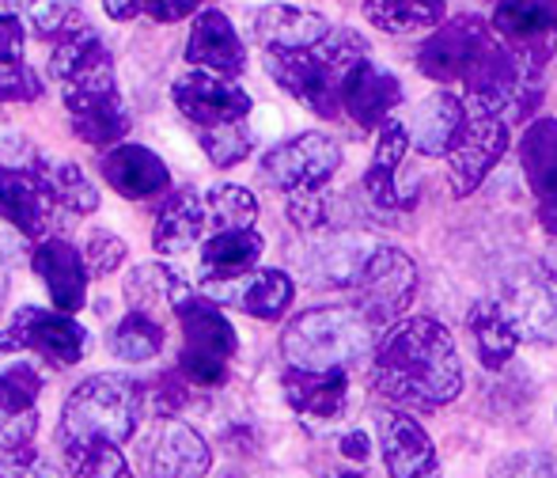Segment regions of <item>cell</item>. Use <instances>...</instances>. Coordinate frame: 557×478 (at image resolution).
Instances as JSON below:
<instances>
[{
    "label": "cell",
    "instance_id": "6da1fadb",
    "mask_svg": "<svg viewBox=\"0 0 557 478\" xmlns=\"http://www.w3.org/2000/svg\"><path fill=\"white\" fill-rule=\"evenodd\" d=\"M462 360L451 334L433 316H403L372 350V383L398 406L436 410L462 391Z\"/></svg>",
    "mask_w": 557,
    "mask_h": 478
},
{
    "label": "cell",
    "instance_id": "7a4b0ae2",
    "mask_svg": "<svg viewBox=\"0 0 557 478\" xmlns=\"http://www.w3.org/2000/svg\"><path fill=\"white\" fill-rule=\"evenodd\" d=\"M148 388L125 372H96L76 383L73 395L61 406L58 421V452L84 441H114L125 444L137 437L145 421Z\"/></svg>",
    "mask_w": 557,
    "mask_h": 478
},
{
    "label": "cell",
    "instance_id": "3957f363",
    "mask_svg": "<svg viewBox=\"0 0 557 478\" xmlns=\"http://www.w3.org/2000/svg\"><path fill=\"white\" fill-rule=\"evenodd\" d=\"M372 58L368 42L352 27H334L331 38L315 50L265 53V73L288 91L300 107L319 119H342V84L349 69Z\"/></svg>",
    "mask_w": 557,
    "mask_h": 478
},
{
    "label": "cell",
    "instance_id": "277c9868",
    "mask_svg": "<svg viewBox=\"0 0 557 478\" xmlns=\"http://www.w3.org/2000/svg\"><path fill=\"white\" fill-rule=\"evenodd\" d=\"M380 334L357 304H323L285 327L281 354L296 368H349L352 360H372Z\"/></svg>",
    "mask_w": 557,
    "mask_h": 478
},
{
    "label": "cell",
    "instance_id": "5b68a950",
    "mask_svg": "<svg viewBox=\"0 0 557 478\" xmlns=\"http://www.w3.org/2000/svg\"><path fill=\"white\" fill-rule=\"evenodd\" d=\"M171 311L183 327V350H178V372L194 388H221L232 372V357L239 354V334L221 304L209 301L183 278L171 289Z\"/></svg>",
    "mask_w": 557,
    "mask_h": 478
},
{
    "label": "cell",
    "instance_id": "8992f818",
    "mask_svg": "<svg viewBox=\"0 0 557 478\" xmlns=\"http://www.w3.org/2000/svg\"><path fill=\"white\" fill-rule=\"evenodd\" d=\"M493 38H497V30L482 15H447L441 27L429 30V38L418 46L421 76H429L433 84H462Z\"/></svg>",
    "mask_w": 557,
    "mask_h": 478
},
{
    "label": "cell",
    "instance_id": "52a82bcc",
    "mask_svg": "<svg viewBox=\"0 0 557 478\" xmlns=\"http://www.w3.org/2000/svg\"><path fill=\"white\" fill-rule=\"evenodd\" d=\"M352 289H357V308L380 331H387L391 323L403 319V311L418 296V266L398 247H372Z\"/></svg>",
    "mask_w": 557,
    "mask_h": 478
},
{
    "label": "cell",
    "instance_id": "ba28073f",
    "mask_svg": "<svg viewBox=\"0 0 557 478\" xmlns=\"http://www.w3.org/2000/svg\"><path fill=\"white\" fill-rule=\"evenodd\" d=\"M337 168H342V148L326 133H300L262 156V179L285 194L323 191Z\"/></svg>",
    "mask_w": 557,
    "mask_h": 478
},
{
    "label": "cell",
    "instance_id": "9c48e42d",
    "mask_svg": "<svg viewBox=\"0 0 557 478\" xmlns=\"http://www.w3.org/2000/svg\"><path fill=\"white\" fill-rule=\"evenodd\" d=\"M12 334L15 350H27V354L50 360L58 368H73L76 360L88 354V331L76 323L69 311L58 308H38V304H23L15 308V316L4 327Z\"/></svg>",
    "mask_w": 557,
    "mask_h": 478
},
{
    "label": "cell",
    "instance_id": "30bf717a",
    "mask_svg": "<svg viewBox=\"0 0 557 478\" xmlns=\"http://www.w3.org/2000/svg\"><path fill=\"white\" fill-rule=\"evenodd\" d=\"M512 145V130L505 119H493V114H470L462 133L455 137L447 160V179H451L455 198H470L478 186L490 179V171L500 163V156Z\"/></svg>",
    "mask_w": 557,
    "mask_h": 478
},
{
    "label": "cell",
    "instance_id": "8fae6325",
    "mask_svg": "<svg viewBox=\"0 0 557 478\" xmlns=\"http://www.w3.org/2000/svg\"><path fill=\"white\" fill-rule=\"evenodd\" d=\"M171 99H175L178 114L198 125V130L247 122L250 111H255V99L247 96V88H239L227 76L206 73V69H194V73L178 76L175 88H171Z\"/></svg>",
    "mask_w": 557,
    "mask_h": 478
},
{
    "label": "cell",
    "instance_id": "7c38bea8",
    "mask_svg": "<svg viewBox=\"0 0 557 478\" xmlns=\"http://www.w3.org/2000/svg\"><path fill=\"white\" fill-rule=\"evenodd\" d=\"M500 308L508 311L520 342L557 346V273L528 266L505 285Z\"/></svg>",
    "mask_w": 557,
    "mask_h": 478
},
{
    "label": "cell",
    "instance_id": "4fadbf2b",
    "mask_svg": "<svg viewBox=\"0 0 557 478\" xmlns=\"http://www.w3.org/2000/svg\"><path fill=\"white\" fill-rule=\"evenodd\" d=\"M206 296L227 308H239L243 316L262 319V323H277L296 301V281L285 270H270V266H258V270L243 273L232 281H206Z\"/></svg>",
    "mask_w": 557,
    "mask_h": 478
},
{
    "label": "cell",
    "instance_id": "5bb4252c",
    "mask_svg": "<svg viewBox=\"0 0 557 478\" xmlns=\"http://www.w3.org/2000/svg\"><path fill=\"white\" fill-rule=\"evenodd\" d=\"M0 221H8L30 243H42L53 236L58 201L50 198V191H46V183L35 171L0 163Z\"/></svg>",
    "mask_w": 557,
    "mask_h": 478
},
{
    "label": "cell",
    "instance_id": "9a60e30c",
    "mask_svg": "<svg viewBox=\"0 0 557 478\" xmlns=\"http://www.w3.org/2000/svg\"><path fill=\"white\" fill-rule=\"evenodd\" d=\"M61 99L73 119V133L91 148H114L129 133V114L117 96V84H84L61 88Z\"/></svg>",
    "mask_w": 557,
    "mask_h": 478
},
{
    "label": "cell",
    "instance_id": "2e32d148",
    "mask_svg": "<svg viewBox=\"0 0 557 478\" xmlns=\"http://www.w3.org/2000/svg\"><path fill=\"white\" fill-rule=\"evenodd\" d=\"M334 23L323 12H311L300 4H265L250 15V38L265 53H296L315 50L331 38Z\"/></svg>",
    "mask_w": 557,
    "mask_h": 478
},
{
    "label": "cell",
    "instance_id": "e0dca14e",
    "mask_svg": "<svg viewBox=\"0 0 557 478\" xmlns=\"http://www.w3.org/2000/svg\"><path fill=\"white\" fill-rule=\"evenodd\" d=\"M403 103V84L391 69H383L375 58H364L357 69H349L342 84V111L360 130H375L391 122V114Z\"/></svg>",
    "mask_w": 557,
    "mask_h": 478
},
{
    "label": "cell",
    "instance_id": "ac0fdd59",
    "mask_svg": "<svg viewBox=\"0 0 557 478\" xmlns=\"http://www.w3.org/2000/svg\"><path fill=\"white\" fill-rule=\"evenodd\" d=\"M30 266H35V273L42 278L46 293H50V301L58 311L76 316V311L88 304L91 270H88V262H84V250L76 247V243H69L61 236L35 243V250H30Z\"/></svg>",
    "mask_w": 557,
    "mask_h": 478
},
{
    "label": "cell",
    "instance_id": "d6986e66",
    "mask_svg": "<svg viewBox=\"0 0 557 478\" xmlns=\"http://www.w3.org/2000/svg\"><path fill=\"white\" fill-rule=\"evenodd\" d=\"M50 73L61 88H84V84H117L114 81V58L99 30L88 20L76 23L73 30L53 42Z\"/></svg>",
    "mask_w": 557,
    "mask_h": 478
},
{
    "label": "cell",
    "instance_id": "ffe728a7",
    "mask_svg": "<svg viewBox=\"0 0 557 478\" xmlns=\"http://www.w3.org/2000/svg\"><path fill=\"white\" fill-rule=\"evenodd\" d=\"M213 467L209 441L183 418H163L148 444V478H206Z\"/></svg>",
    "mask_w": 557,
    "mask_h": 478
},
{
    "label": "cell",
    "instance_id": "44dd1931",
    "mask_svg": "<svg viewBox=\"0 0 557 478\" xmlns=\"http://www.w3.org/2000/svg\"><path fill=\"white\" fill-rule=\"evenodd\" d=\"M186 61L194 69L227 76V81L247 69V46H243L239 30L221 8H206V12L194 15L190 38H186Z\"/></svg>",
    "mask_w": 557,
    "mask_h": 478
},
{
    "label": "cell",
    "instance_id": "7402d4cb",
    "mask_svg": "<svg viewBox=\"0 0 557 478\" xmlns=\"http://www.w3.org/2000/svg\"><path fill=\"white\" fill-rule=\"evenodd\" d=\"M380 452L391 478H436L441 471L429 433L403 410H387L380 418Z\"/></svg>",
    "mask_w": 557,
    "mask_h": 478
},
{
    "label": "cell",
    "instance_id": "603a6c76",
    "mask_svg": "<svg viewBox=\"0 0 557 478\" xmlns=\"http://www.w3.org/2000/svg\"><path fill=\"white\" fill-rule=\"evenodd\" d=\"M99 171H103L107 186H111L114 194H122L125 201H148L171 186L168 163H163L152 148L129 145V140L107 148L103 160H99Z\"/></svg>",
    "mask_w": 557,
    "mask_h": 478
},
{
    "label": "cell",
    "instance_id": "cb8c5ba5",
    "mask_svg": "<svg viewBox=\"0 0 557 478\" xmlns=\"http://www.w3.org/2000/svg\"><path fill=\"white\" fill-rule=\"evenodd\" d=\"M413 148L410 140V125L391 119L375 137V152L372 163L364 171V194L375 201L380 209H410L413 194H403V183H398V171L406 163V152Z\"/></svg>",
    "mask_w": 557,
    "mask_h": 478
},
{
    "label": "cell",
    "instance_id": "d4e9b609",
    "mask_svg": "<svg viewBox=\"0 0 557 478\" xmlns=\"http://www.w3.org/2000/svg\"><path fill=\"white\" fill-rule=\"evenodd\" d=\"M281 391L285 403L304 418L334 421L345 410V395H349V376L345 368H296L288 365L281 372Z\"/></svg>",
    "mask_w": 557,
    "mask_h": 478
},
{
    "label": "cell",
    "instance_id": "484cf974",
    "mask_svg": "<svg viewBox=\"0 0 557 478\" xmlns=\"http://www.w3.org/2000/svg\"><path fill=\"white\" fill-rule=\"evenodd\" d=\"M467 103L451 91H433L429 99H421L410 122V140L421 156H447L455 145V137L467 125Z\"/></svg>",
    "mask_w": 557,
    "mask_h": 478
},
{
    "label": "cell",
    "instance_id": "4316f807",
    "mask_svg": "<svg viewBox=\"0 0 557 478\" xmlns=\"http://www.w3.org/2000/svg\"><path fill=\"white\" fill-rule=\"evenodd\" d=\"M206 229H209L206 194L175 191L160 206V217H156V229H152V247L160 255H183V250H190L201 240Z\"/></svg>",
    "mask_w": 557,
    "mask_h": 478
},
{
    "label": "cell",
    "instance_id": "83f0119b",
    "mask_svg": "<svg viewBox=\"0 0 557 478\" xmlns=\"http://www.w3.org/2000/svg\"><path fill=\"white\" fill-rule=\"evenodd\" d=\"M265 255V240L255 229H232V232H213L201 243V273L206 281H232L243 273L258 270Z\"/></svg>",
    "mask_w": 557,
    "mask_h": 478
},
{
    "label": "cell",
    "instance_id": "f1b7e54d",
    "mask_svg": "<svg viewBox=\"0 0 557 478\" xmlns=\"http://www.w3.org/2000/svg\"><path fill=\"white\" fill-rule=\"evenodd\" d=\"M520 168L539 201L557 198V119H531L520 137Z\"/></svg>",
    "mask_w": 557,
    "mask_h": 478
},
{
    "label": "cell",
    "instance_id": "f546056e",
    "mask_svg": "<svg viewBox=\"0 0 557 478\" xmlns=\"http://www.w3.org/2000/svg\"><path fill=\"white\" fill-rule=\"evenodd\" d=\"M467 327H470V339H474L478 360L485 368H505L516 357L520 334H516L508 311L500 308V301H478L467 311Z\"/></svg>",
    "mask_w": 557,
    "mask_h": 478
},
{
    "label": "cell",
    "instance_id": "4dcf8cb0",
    "mask_svg": "<svg viewBox=\"0 0 557 478\" xmlns=\"http://www.w3.org/2000/svg\"><path fill=\"white\" fill-rule=\"evenodd\" d=\"M35 175L46 183L50 198L58 201V209L73 217H88L99 209V191L88 175H84L81 163L58 160V156H35Z\"/></svg>",
    "mask_w": 557,
    "mask_h": 478
},
{
    "label": "cell",
    "instance_id": "1f68e13d",
    "mask_svg": "<svg viewBox=\"0 0 557 478\" xmlns=\"http://www.w3.org/2000/svg\"><path fill=\"white\" fill-rule=\"evenodd\" d=\"M360 12L383 35H421L447 20L444 0H364Z\"/></svg>",
    "mask_w": 557,
    "mask_h": 478
},
{
    "label": "cell",
    "instance_id": "d6a6232c",
    "mask_svg": "<svg viewBox=\"0 0 557 478\" xmlns=\"http://www.w3.org/2000/svg\"><path fill=\"white\" fill-rule=\"evenodd\" d=\"M490 23L508 42H550L557 30V0H497Z\"/></svg>",
    "mask_w": 557,
    "mask_h": 478
},
{
    "label": "cell",
    "instance_id": "836d02e7",
    "mask_svg": "<svg viewBox=\"0 0 557 478\" xmlns=\"http://www.w3.org/2000/svg\"><path fill=\"white\" fill-rule=\"evenodd\" d=\"M163 342H168V334H163L160 319L152 316V311H140V308H129L122 319L111 327V339H107V350L117 357V360H129V365H140V360H152L160 357Z\"/></svg>",
    "mask_w": 557,
    "mask_h": 478
},
{
    "label": "cell",
    "instance_id": "e575fe53",
    "mask_svg": "<svg viewBox=\"0 0 557 478\" xmlns=\"http://www.w3.org/2000/svg\"><path fill=\"white\" fill-rule=\"evenodd\" d=\"M65 467L73 478H133L129 459L122 456V444L114 441H84L73 449H61Z\"/></svg>",
    "mask_w": 557,
    "mask_h": 478
},
{
    "label": "cell",
    "instance_id": "d590c367",
    "mask_svg": "<svg viewBox=\"0 0 557 478\" xmlns=\"http://www.w3.org/2000/svg\"><path fill=\"white\" fill-rule=\"evenodd\" d=\"M8 12H15L35 35L58 42L65 30L84 23L81 0H8Z\"/></svg>",
    "mask_w": 557,
    "mask_h": 478
},
{
    "label": "cell",
    "instance_id": "8d00e7d4",
    "mask_svg": "<svg viewBox=\"0 0 557 478\" xmlns=\"http://www.w3.org/2000/svg\"><path fill=\"white\" fill-rule=\"evenodd\" d=\"M209 209V229L213 232H232V229H255L258 221V198L247 186L235 183H216L206 194Z\"/></svg>",
    "mask_w": 557,
    "mask_h": 478
},
{
    "label": "cell",
    "instance_id": "74e56055",
    "mask_svg": "<svg viewBox=\"0 0 557 478\" xmlns=\"http://www.w3.org/2000/svg\"><path fill=\"white\" fill-rule=\"evenodd\" d=\"M46 380L30 360H12L0 368V414H30Z\"/></svg>",
    "mask_w": 557,
    "mask_h": 478
},
{
    "label": "cell",
    "instance_id": "f35d334b",
    "mask_svg": "<svg viewBox=\"0 0 557 478\" xmlns=\"http://www.w3.org/2000/svg\"><path fill=\"white\" fill-rule=\"evenodd\" d=\"M201 148H206V156H209L213 168L227 171L255 152V130H250L247 122L213 125V130H201Z\"/></svg>",
    "mask_w": 557,
    "mask_h": 478
},
{
    "label": "cell",
    "instance_id": "ab89813d",
    "mask_svg": "<svg viewBox=\"0 0 557 478\" xmlns=\"http://www.w3.org/2000/svg\"><path fill=\"white\" fill-rule=\"evenodd\" d=\"M175 281H178V273L160 262L137 266V270H129V278H125V301L140 311H152V304H160V301L171 304Z\"/></svg>",
    "mask_w": 557,
    "mask_h": 478
},
{
    "label": "cell",
    "instance_id": "60d3db41",
    "mask_svg": "<svg viewBox=\"0 0 557 478\" xmlns=\"http://www.w3.org/2000/svg\"><path fill=\"white\" fill-rule=\"evenodd\" d=\"M84 262H88L91 278H111L114 270H122V262L129 258V247L117 232H107V229H91L84 236Z\"/></svg>",
    "mask_w": 557,
    "mask_h": 478
},
{
    "label": "cell",
    "instance_id": "b9f144b4",
    "mask_svg": "<svg viewBox=\"0 0 557 478\" xmlns=\"http://www.w3.org/2000/svg\"><path fill=\"white\" fill-rule=\"evenodd\" d=\"M288 221L300 232H319L334 224V198L326 191H304L288 194Z\"/></svg>",
    "mask_w": 557,
    "mask_h": 478
},
{
    "label": "cell",
    "instance_id": "7bdbcfd3",
    "mask_svg": "<svg viewBox=\"0 0 557 478\" xmlns=\"http://www.w3.org/2000/svg\"><path fill=\"white\" fill-rule=\"evenodd\" d=\"M42 81L27 61H0V103H35Z\"/></svg>",
    "mask_w": 557,
    "mask_h": 478
},
{
    "label": "cell",
    "instance_id": "ee69618b",
    "mask_svg": "<svg viewBox=\"0 0 557 478\" xmlns=\"http://www.w3.org/2000/svg\"><path fill=\"white\" fill-rule=\"evenodd\" d=\"M490 478H557V459L543 452H508L490 467Z\"/></svg>",
    "mask_w": 557,
    "mask_h": 478
},
{
    "label": "cell",
    "instance_id": "f6af8a7d",
    "mask_svg": "<svg viewBox=\"0 0 557 478\" xmlns=\"http://www.w3.org/2000/svg\"><path fill=\"white\" fill-rule=\"evenodd\" d=\"M190 403V380L183 372H163L160 380L148 388V406H152L160 418H175L183 406Z\"/></svg>",
    "mask_w": 557,
    "mask_h": 478
},
{
    "label": "cell",
    "instance_id": "bcb514c9",
    "mask_svg": "<svg viewBox=\"0 0 557 478\" xmlns=\"http://www.w3.org/2000/svg\"><path fill=\"white\" fill-rule=\"evenodd\" d=\"M0 478H61L58 467L35 449L0 452Z\"/></svg>",
    "mask_w": 557,
    "mask_h": 478
},
{
    "label": "cell",
    "instance_id": "7dc6e473",
    "mask_svg": "<svg viewBox=\"0 0 557 478\" xmlns=\"http://www.w3.org/2000/svg\"><path fill=\"white\" fill-rule=\"evenodd\" d=\"M38 433V410L30 414H0V452L30 449Z\"/></svg>",
    "mask_w": 557,
    "mask_h": 478
},
{
    "label": "cell",
    "instance_id": "c3c4849f",
    "mask_svg": "<svg viewBox=\"0 0 557 478\" xmlns=\"http://www.w3.org/2000/svg\"><path fill=\"white\" fill-rule=\"evenodd\" d=\"M27 46V23L15 12H0V61H23Z\"/></svg>",
    "mask_w": 557,
    "mask_h": 478
},
{
    "label": "cell",
    "instance_id": "681fc988",
    "mask_svg": "<svg viewBox=\"0 0 557 478\" xmlns=\"http://www.w3.org/2000/svg\"><path fill=\"white\" fill-rule=\"evenodd\" d=\"M198 12H206V0H148V15L156 23H175Z\"/></svg>",
    "mask_w": 557,
    "mask_h": 478
},
{
    "label": "cell",
    "instance_id": "f907efd6",
    "mask_svg": "<svg viewBox=\"0 0 557 478\" xmlns=\"http://www.w3.org/2000/svg\"><path fill=\"white\" fill-rule=\"evenodd\" d=\"M337 449H342V456L352 459V464H364V459L372 456V437H368L364 429H352V433H345L342 441H337Z\"/></svg>",
    "mask_w": 557,
    "mask_h": 478
},
{
    "label": "cell",
    "instance_id": "816d5d0a",
    "mask_svg": "<svg viewBox=\"0 0 557 478\" xmlns=\"http://www.w3.org/2000/svg\"><path fill=\"white\" fill-rule=\"evenodd\" d=\"M103 8L117 23H129V20H137V15H148V0H103Z\"/></svg>",
    "mask_w": 557,
    "mask_h": 478
},
{
    "label": "cell",
    "instance_id": "f5cc1de1",
    "mask_svg": "<svg viewBox=\"0 0 557 478\" xmlns=\"http://www.w3.org/2000/svg\"><path fill=\"white\" fill-rule=\"evenodd\" d=\"M342 478H364V475H342Z\"/></svg>",
    "mask_w": 557,
    "mask_h": 478
}]
</instances>
